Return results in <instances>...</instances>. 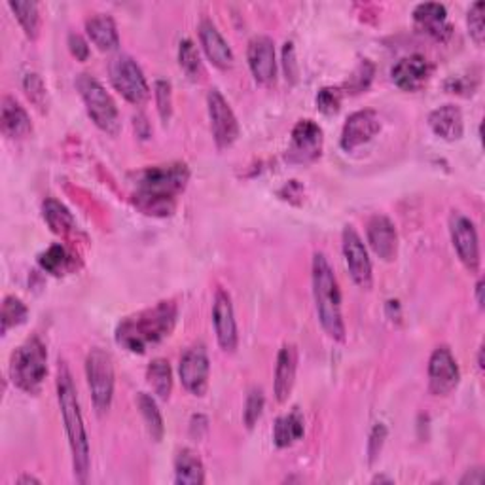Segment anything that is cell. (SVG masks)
I'll list each match as a JSON object with an SVG mask.
<instances>
[{
  "label": "cell",
  "mask_w": 485,
  "mask_h": 485,
  "mask_svg": "<svg viewBox=\"0 0 485 485\" xmlns=\"http://www.w3.org/2000/svg\"><path fill=\"white\" fill-rule=\"evenodd\" d=\"M190 181V169L182 161L154 166L137 174L133 201L149 216H169Z\"/></svg>",
  "instance_id": "obj_1"
},
{
  "label": "cell",
  "mask_w": 485,
  "mask_h": 485,
  "mask_svg": "<svg viewBox=\"0 0 485 485\" xmlns=\"http://www.w3.org/2000/svg\"><path fill=\"white\" fill-rule=\"evenodd\" d=\"M209 372L211 362L207 349L203 345L190 347L179 364V376L184 389L194 396H203L209 389Z\"/></svg>",
  "instance_id": "obj_14"
},
{
  "label": "cell",
  "mask_w": 485,
  "mask_h": 485,
  "mask_svg": "<svg viewBox=\"0 0 485 485\" xmlns=\"http://www.w3.org/2000/svg\"><path fill=\"white\" fill-rule=\"evenodd\" d=\"M283 65H285V75L287 80L296 82L298 77V65H296V55H294V44L287 42L283 50Z\"/></svg>",
  "instance_id": "obj_43"
},
{
  "label": "cell",
  "mask_w": 485,
  "mask_h": 485,
  "mask_svg": "<svg viewBox=\"0 0 485 485\" xmlns=\"http://www.w3.org/2000/svg\"><path fill=\"white\" fill-rule=\"evenodd\" d=\"M466 25H468V35L473 38L478 46L483 44L485 38V25H483V3H474L468 10L466 16Z\"/></svg>",
  "instance_id": "obj_40"
},
{
  "label": "cell",
  "mask_w": 485,
  "mask_h": 485,
  "mask_svg": "<svg viewBox=\"0 0 485 485\" xmlns=\"http://www.w3.org/2000/svg\"><path fill=\"white\" fill-rule=\"evenodd\" d=\"M179 65L184 70V75L192 80V82H199L205 77V69H203V61L199 57V52L196 48V44L192 40H182L179 46Z\"/></svg>",
  "instance_id": "obj_33"
},
{
  "label": "cell",
  "mask_w": 485,
  "mask_h": 485,
  "mask_svg": "<svg viewBox=\"0 0 485 485\" xmlns=\"http://www.w3.org/2000/svg\"><path fill=\"white\" fill-rule=\"evenodd\" d=\"M85 377L99 416H105L114 399V362L107 351L92 349L85 359Z\"/></svg>",
  "instance_id": "obj_7"
},
{
  "label": "cell",
  "mask_w": 485,
  "mask_h": 485,
  "mask_svg": "<svg viewBox=\"0 0 485 485\" xmlns=\"http://www.w3.org/2000/svg\"><path fill=\"white\" fill-rule=\"evenodd\" d=\"M0 127L8 139H23L33 131L31 117L16 99L4 97L0 109Z\"/></svg>",
  "instance_id": "obj_24"
},
{
  "label": "cell",
  "mask_w": 485,
  "mask_h": 485,
  "mask_svg": "<svg viewBox=\"0 0 485 485\" xmlns=\"http://www.w3.org/2000/svg\"><path fill=\"white\" fill-rule=\"evenodd\" d=\"M429 125L436 137L444 139L448 142L459 141L465 133L463 112L455 105H444L432 110L429 116Z\"/></svg>",
  "instance_id": "obj_23"
},
{
  "label": "cell",
  "mask_w": 485,
  "mask_h": 485,
  "mask_svg": "<svg viewBox=\"0 0 485 485\" xmlns=\"http://www.w3.org/2000/svg\"><path fill=\"white\" fill-rule=\"evenodd\" d=\"M179 310L171 300L158 302L154 307L120 320L116 328V344L135 355H142L150 347L161 344L173 334Z\"/></svg>",
  "instance_id": "obj_2"
},
{
  "label": "cell",
  "mask_w": 485,
  "mask_h": 485,
  "mask_svg": "<svg viewBox=\"0 0 485 485\" xmlns=\"http://www.w3.org/2000/svg\"><path fill=\"white\" fill-rule=\"evenodd\" d=\"M38 263L46 273L59 277V275L69 273L72 268H75V256L69 253L67 247L55 243L38 256Z\"/></svg>",
  "instance_id": "obj_29"
},
{
  "label": "cell",
  "mask_w": 485,
  "mask_h": 485,
  "mask_svg": "<svg viewBox=\"0 0 485 485\" xmlns=\"http://www.w3.org/2000/svg\"><path fill=\"white\" fill-rule=\"evenodd\" d=\"M449 235L453 241V248L457 253L463 266L470 273L480 271L481 255H480V238L478 230L473 220L465 216L463 213L453 211L449 216Z\"/></svg>",
  "instance_id": "obj_9"
},
{
  "label": "cell",
  "mask_w": 485,
  "mask_h": 485,
  "mask_svg": "<svg viewBox=\"0 0 485 485\" xmlns=\"http://www.w3.org/2000/svg\"><path fill=\"white\" fill-rule=\"evenodd\" d=\"M431 63L427 57L414 53L402 57L391 70V78L396 87H400L402 92H419L421 87L429 82L431 78Z\"/></svg>",
  "instance_id": "obj_19"
},
{
  "label": "cell",
  "mask_w": 485,
  "mask_h": 485,
  "mask_svg": "<svg viewBox=\"0 0 485 485\" xmlns=\"http://www.w3.org/2000/svg\"><path fill=\"white\" fill-rule=\"evenodd\" d=\"M57 400L61 408V416L65 423V431L72 455V470L78 483H87L90 480V442H87V432L84 427V417L78 402V392L72 381V374L67 362H59L57 368Z\"/></svg>",
  "instance_id": "obj_3"
},
{
  "label": "cell",
  "mask_w": 485,
  "mask_h": 485,
  "mask_svg": "<svg viewBox=\"0 0 485 485\" xmlns=\"http://www.w3.org/2000/svg\"><path fill=\"white\" fill-rule=\"evenodd\" d=\"M377 481H389V483H391L392 480H391V478H385V476H377V478H374V483H377Z\"/></svg>",
  "instance_id": "obj_48"
},
{
  "label": "cell",
  "mask_w": 485,
  "mask_h": 485,
  "mask_svg": "<svg viewBox=\"0 0 485 485\" xmlns=\"http://www.w3.org/2000/svg\"><path fill=\"white\" fill-rule=\"evenodd\" d=\"M174 481L179 485H201L205 481V466L194 449L184 448L176 455Z\"/></svg>",
  "instance_id": "obj_26"
},
{
  "label": "cell",
  "mask_w": 485,
  "mask_h": 485,
  "mask_svg": "<svg viewBox=\"0 0 485 485\" xmlns=\"http://www.w3.org/2000/svg\"><path fill=\"white\" fill-rule=\"evenodd\" d=\"M137 406H139V411H141L146 429H149V434L152 436V440L159 442V440L164 438L166 427H164V417H161V411H159L156 400L152 399L150 394L141 392L137 396Z\"/></svg>",
  "instance_id": "obj_31"
},
{
  "label": "cell",
  "mask_w": 485,
  "mask_h": 485,
  "mask_svg": "<svg viewBox=\"0 0 485 485\" xmlns=\"http://www.w3.org/2000/svg\"><path fill=\"white\" fill-rule=\"evenodd\" d=\"M10 10L13 12V16L20 21L21 28L25 31L27 38L36 40L40 33V12L36 3H28V0H23V3H8Z\"/></svg>",
  "instance_id": "obj_32"
},
{
  "label": "cell",
  "mask_w": 485,
  "mask_h": 485,
  "mask_svg": "<svg viewBox=\"0 0 485 485\" xmlns=\"http://www.w3.org/2000/svg\"><path fill=\"white\" fill-rule=\"evenodd\" d=\"M414 23L419 31L427 33L438 42H446L451 36V25L448 23V10L438 3H423L414 10Z\"/></svg>",
  "instance_id": "obj_21"
},
{
  "label": "cell",
  "mask_w": 485,
  "mask_h": 485,
  "mask_svg": "<svg viewBox=\"0 0 485 485\" xmlns=\"http://www.w3.org/2000/svg\"><path fill=\"white\" fill-rule=\"evenodd\" d=\"M67 44H69L70 53L75 55V57L78 59V61H85V59L90 57V44L85 42V38H84L82 35H78V33H70Z\"/></svg>",
  "instance_id": "obj_42"
},
{
  "label": "cell",
  "mask_w": 485,
  "mask_h": 485,
  "mask_svg": "<svg viewBox=\"0 0 485 485\" xmlns=\"http://www.w3.org/2000/svg\"><path fill=\"white\" fill-rule=\"evenodd\" d=\"M461 381L459 364L449 347H436L429 360V389L434 396H448Z\"/></svg>",
  "instance_id": "obj_13"
},
{
  "label": "cell",
  "mask_w": 485,
  "mask_h": 485,
  "mask_svg": "<svg viewBox=\"0 0 485 485\" xmlns=\"http://www.w3.org/2000/svg\"><path fill=\"white\" fill-rule=\"evenodd\" d=\"M322 129L313 120H300L292 129V141L287 152L290 164L305 166L319 159L322 154Z\"/></svg>",
  "instance_id": "obj_12"
},
{
  "label": "cell",
  "mask_w": 485,
  "mask_h": 485,
  "mask_svg": "<svg viewBox=\"0 0 485 485\" xmlns=\"http://www.w3.org/2000/svg\"><path fill=\"white\" fill-rule=\"evenodd\" d=\"M315 310L322 330L334 342H345V322L342 313V292L328 258L315 253L311 268Z\"/></svg>",
  "instance_id": "obj_4"
},
{
  "label": "cell",
  "mask_w": 485,
  "mask_h": 485,
  "mask_svg": "<svg viewBox=\"0 0 485 485\" xmlns=\"http://www.w3.org/2000/svg\"><path fill=\"white\" fill-rule=\"evenodd\" d=\"M342 99H344V90L342 87H322V90L317 93V109L327 114V116H334L340 112L342 107Z\"/></svg>",
  "instance_id": "obj_38"
},
{
  "label": "cell",
  "mask_w": 485,
  "mask_h": 485,
  "mask_svg": "<svg viewBox=\"0 0 485 485\" xmlns=\"http://www.w3.org/2000/svg\"><path fill=\"white\" fill-rule=\"evenodd\" d=\"M478 366H480V370H483V347H480V351H478Z\"/></svg>",
  "instance_id": "obj_47"
},
{
  "label": "cell",
  "mask_w": 485,
  "mask_h": 485,
  "mask_svg": "<svg viewBox=\"0 0 485 485\" xmlns=\"http://www.w3.org/2000/svg\"><path fill=\"white\" fill-rule=\"evenodd\" d=\"M247 59L253 77L260 85H271L275 82L277 77L275 42L270 36L260 35L248 42Z\"/></svg>",
  "instance_id": "obj_17"
},
{
  "label": "cell",
  "mask_w": 485,
  "mask_h": 485,
  "mask_svg": "<svg viewBox=\"0 0 485 485\" xmlns=\"http://www.w3.org/2000/svg\"><path fill=\"white\" fill-rule=\"evenodd\" d=\"M18 483H40V480H36V478H33V476H21V478L18 480Z\"/></svg>",
  "instance_id": "obj_46"
},
{
  "label": "cell",
  "mask_w": 485,
  "mask_h": 485,
  "mask_svg": "<svg viewBox=\"0 0 485 485\" xmlns=\"http://www.w3.org/2000/svg\"><path fill=\"white\" fill-rule=\"evenodd\" d=\"M387 440V427L384 423H377L376 427L372 429V434H370V440H368V459H370V465L376 463V459L379 457L381 449H384V444Z\"/></svg>",
  "instance_id": "obj_41"
},
{
  "label": "cell",
  "mask_w": 485,
  "mask_h": 485,
  "mask_svg": "<svg viewBox=\"0 0 485 485\" xmlns=\"http://www.w3.org/2000/svg\"><path fill=\"white\" fill-rule=\"evenodd\" d=\"M77 87L85 105L87 116L92 117V122L101 131H105V133L112 137L120 133L122 129L120 112H117L114 99L105 87H102V84L92 75H80L77 78Z\"/></svg>",
  "instance_id": "obj_6"
},
{
  "label": "cell",
  "mask_w": 485,
  "mask_h": 485,
  "mask_svg": "<svg viewBox=\"0 0 485 485\" xmlns=\"http://www.w3.org/2000/svg\"><path fill=\"white\" fill-rule=\"evenodd\" d=\"M85 33L101 52H114L120 48V35L110 16L97 13V16L85 21Z\"/></svg>",
  "instance_id": "obj_25"
},
{
  "label": "cell",
  "mask_w": 485,
  "mask_h": 485,
  "mask_svg": "<svg viewBox=\"0 0 485 485\" xmlns=\"http://www.w3.org/2000/svg\"><path fill=\"white\" fill-rule=\"evenodd\" d=\"M298 372V349L292 344H285L277 355L275 364V379H273V392L277 402H287L288 396L296 384Z\"/></svg>",
  "instance_id": "obj_20"
},
{
  "label": "cell",
  "mask_w": 485,
  "mask_h": 485,
  "mask_svg": "<svg viewBox=\"0 0 485 485\" xmlns=\"http://www.w3.org/2000/svg\"><path fill=\"white\" fill-rule=\"evenodd\" d=\"M146 379H149V385L152 387L159 400H169V396L173 392V372L166 359H154L149 364Z\"/></svg>",
  "instance_id": "obj_30"
},
{
  "label": "cell",
  "mask_w": 485,
  "mask_h": 485,
  "mask_svg": "<svg viewBox=\"0 0 485 485\" xmlns=\"http://www.w3.org/2000/svg\"><path fill=\"white\" fill-rule=\"evenodd\" d=\"M154 97H156V107H158L159 117L167 124L171 120V114H173V92H171V84L167 80H156V84H154Z\"/></svg>",
  "instance_id": "obj_39"
},
{
  "label": "cell",
  "mask_w": 485,
  "mask_h": 485,
  "mask_svg": "<svg viewBox=\"0 0 485 485\" xmlns=\"http://www.w3.org/2000/svg\"><path fill=\"white\" fill-rule=\"evenodd\" d=\"M27 317H28L27 305L16 296H6L3 303V313H0V320H3V334L6 335L12 328L23 325Z\"/></svg>",
  "instance_id": "obj_34"
},
{
  "label": "cell",
  "mask_w": 485,
  "mask_h": 485,
  "mask_svg": "<svg viewBox=\"0 0 485 485\" xmlns=\"http://www.w3.org/2000/svg\"><path fill=\"white\" fill-rule=\"evenodd\" d=\"M263 406H266V396H263V391L260 387H255L248 391L245 409H243V421L247 424V429H255L256 423L260 421L263 414Z\"/></svg>",
  "instance_id": "obj_35"
},
{
  "label": "cell",
  "mask_w": 485,
  "mask_h": 485,
  "mask_svg": "<svg viewBox=\"0 0 485 485\" xmlns=\"http://www.w3.org/2000/svg\"><path fill=\"white\" fill-rule=\"evenodd\" d=\"M110 82L127 102L135 107L144 105L150 99V87L144 78V72L133 57L116 55L109 65Z\"/></svg>",
  "instance_id": "obj_8"
},
{
  "label": "cell",
  "mask_w": 485,
  "mask_h": 485,
  "mask_svg": "<svg viewBox=\"0 0 485 485\" xmlns=\"http://www.w3.org/2000/svg\"><path fill=\"white\" fill-rule=\"evenodd\" d=\"M476 302H478L480 310H483V281L481 279L476 283Z\"/></svg>",
  "instance_id": "obj_45"
},
{
  "label": "cell",
  "mask_w": 485,
  "mask_h": 485,
  "mask_svg": "<svg viewBox=\"0 0 485 485\" xmlns=\"http://www.w3.org/2000/svg\"><path fill=\"white\" fill-rule=\"evenodd\" d=\"M199 42L203 46V52L207 53L209 61L214 67L222 69V70H228L233 67L235 57H233L230 44L226 42V38L222 35H220V31L214 27L213 21L203 20L199 23Z\"/></svg>",
  "instance_id": "obj_22"
},
{
  "label": "cell",
  "mask_w": 485,
  "mask_h": 485,
  "mask_svg": "<svg viewBox=\"0 0 485 485\" xmlns=\"http://www.w3.org/2000/svg\"><path fill=\"white\" fill-rule=\"evenodd\" d=\"M48 376V349L40 337H28L13 351L10 360V377L18 389L36 394Z\"/></svg>",
  "instance_id": "obj_5"
},
{
  "label": "cell",
  "mask_w": 485,
  "mask_h": 485,
  "mask_svg": "<svg viewBox=\"0 0 485 485\" xmlns=\"http://www.w3.org/2000/svg\"><path fill=\"white\" fill-rule=\"evenodd\" d=\"M213 325L216 332L218 345L226 352H233L239 344L238 322H235V313L230 294L224 288H218L214 294L213 303Z\"/></svg>",
  "instance_id": "obj_16"
},
{
  "label": "cell",
  "mask_w": 485,
  "mask_h": 485,
  "mask_svg": "<svg viewBox=\"0 0 485 485\" xmlns=\"http://www.w3.org/2000/svg\"><path fill=\"white\" fill-rule=\"evenodd\" d=\"M381 131V117L376 110L352 112L342 131L340 144L345 152H352L368 144Z\"/></svg>",
  "instance_id": "obj_15"
},
{
  "label": "cell",
  "mask_w": 485,
  "mask_h": 485,
  "mask_svg": "<svg viewBox=\"0 0 485 485\" xmlns=\"http://www.w3.org/2000/svg\"><path fill=\"white\" fill-rule=\"evenodd\" d=\"M42 216L46 220V224L50 230L61 238H67V235H72L77 231V220L72 216V213L65 207L61 201H57L53 198H48L42 203Z\"/></svg>",
  "instance_id": "obj_27"
},
{
  "label": "cell",
  "mask_w": 485,
  "mask_h": 485,
  "mask_svg": "<svg viewBox=\"0 0 485 485\" xmlns=\"http://www.w3.org/2000/svg\"><path fill=\"white\" fill-rule=\"evenodd\" d=\"M374 65L368 61V59H364V61L359 63V67L352 70V75L349 77L345 90H349V93H360L364 90H368V85L374 78Z\"/></svg>",
  "instance_id": "obj_36"
},
{
  "label": "cell",
  "mask_w": 485,
  "mask_h": 485,
  "mask_svg": "<svg viewBox=\"0 0 485 485\" xmlns=\"http://www.w3.org/2000/svg\"><path fill=\"white\" fill-rule=\"evenodd\" d=\"M207 109L214 142L220 150H226L239 137V122L235 117L228 101L218 90H211L207 95Z\"/></svg>",
  "instance_id": "obj_11"
},
{
  "label": "cell",
  "mask_w": 485,
  "mask_h": 485,
  "mask_svg": "<svg viewBox=\"0 0 485 485\" xmlns=\"http://www.w3.org/2000/svg\"><path fill=\"white\" fill-rule=\"evenodd\" d=\"M342 247L352 283L362 290H370L374 283L372 260L368 256V248H366L362 238L352 226H345L342 233Z\"/></svg>",
  "instance_id": "obj_10"
},
{
  "label": "cell",
  "mask_w": 485,
  "mask_h": 485,
  "mask_svg": "<svg viewBox=\"0 0 485 485\" xmlns=\"http://www.w3.org/2000/svg\"><path fill=\"white\" fill-rule=\"evenodd\" d=\"M366 238L376 256L384 262H392L399 255V233L389 216L374 214L366 226Z\"/></svg>",
  "instance_id": "obj_18"
},
{
  "label": "cell",
  "mask_w": 485,
  "mask_h": 485,
  "mask_svg": "<svg viewBox=\"0 0 485 485\" xmlns=\"http://www.w3.org/2000/svg\"><path fill=\"white\" fill-rule=\"evenodd\" d=\"M23 90L28 97V101L33 102V105H36L42 112L46 110L48 107V95H46V85H44L42 78L38 75H35V72H28V75H25L23 78Z\"/></svg>",
  "instance_id": "obj_37"
},
{
  "label": "cell",
  "mask_w": 485,
  "mask_h": 485,
  "mask_svg": "<svg viewBox=\"0 0 485 485\" xmlns=\"http://www.w3.org/2000/svg\"><path fill=\"white\" fill-rule=\"evenodd\" d=\"M461 483H470V485H480L483 483V470L481 468H473L461 478Z\"/></svg>",
  "instance_id": "obj_44"
},
{
  "label": "cell",
  "mask_w": 485,
  "mask_h": 485,
  "mask_svg": "<svg viewBox=\"0 0 485 485\" xmlns=\"http://www.w3.org/2000/svg\"><path fill=\"white\" fill-rule=\"evenodd\" d=\"M303 417L300 416L298 409H294L292 414L279 417L273 424V442L277 448H290L296 444L303 436Z\"/></svg>",
  "instance_id": "obj_28"
}]
</instances>
